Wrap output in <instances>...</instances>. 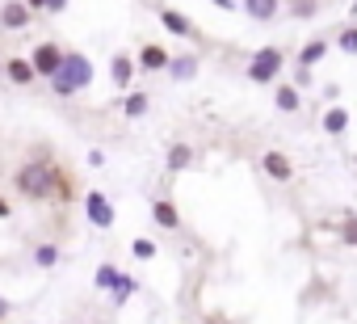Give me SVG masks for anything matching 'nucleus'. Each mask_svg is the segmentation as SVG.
I'll return each instance as SVG.
<instances>
[{
	"label": "nucleus",
	"mask_w": 357,
	"mask_h": 324,
	"mask_svg": "<svg viewBox=\"0 0 357 324\" xmlns=\"http://www.w3.org/2000/svg\"><path fill=\"white\" fill-rule=\"evenodd\" d=\"M13 186L26 202H59L72 194L68 173L55 165V152H47V147L30 152V160H22L17 173H13Z\"/></svg>",
	"instance_id": "nucleus-1"
},
{
	"label": "nucleus",
	"mask_w": 357,
	"mask_h": 324,
	"mask_svg": "<svg viewBox=\"0 0 357 324\" xmlns=\"http://www.w3.org/2000/svg\"><path fill=\"white\" fill-rule=\"evenodd\" d=\"M93 84V59L84 51H63L55 76H51V93L55 97H76Z\"/></svg>",
	"instance_id": "nucleus-2"
},
{
	"label": "nucleus",
	"mask_w": 357,
	"mask_h": 324,
	"mask_svg": "<svg viewBox=\"0 0 357 324\" xmlns=\"http://www.w3.org/2000/svg\"><path fill=\"white\" fill-rule=\"evenodd\" d=\"M93 282H97V290H109L118 307H122V303L139 290V282H135L130 274H122L118 265H97V278H93Z\"/></svg>",
	"instance_id": "nucleus-3"
},
{
	"label": "nucleus",
	"mask_w": 357,
	"mask_h": 324,
	"mask_svg": "<svg viewBox=\"0 0 357 324\" xmlns=\"http://www.w3.org/2000/svg\"><path fill=\"white\" fill-rule=\"evenodd\" d=\"M282 64H286L282 47H261V51L252 55V64H248V80H252V84H269V80L282 76Z\"/></svg>",
	"instance_id": "nucleus-4"
},
{
	"label": "nucleus",
	"mask_w": 357,
	"mask_h": 324,
	"mask_svg": "<svg viewBox=\"0 0 357 324\" xmlns=\"http://www.w3.org/2000/svg\"><path fill=\"white\" fill-rule=\"evenodd\" d=\"M26 59L34 64V76L51 80V76H55V68H59V59H63V47H59L55 38H47V43H38V47H34Z\"/></svg>",
	"instance_id": "nucleus-5"
},
{
	"label": "nucleus",
	"mask_w": 357,
	"mask_h": 324,
	"mask_svg": "<svg viewBox=\"0 0 357 324\" xmlns=\"http://www.w3.org/2000/svg\"><path fill=\"white\" fill-rule=\"evenodd\" d=\"M84 219H89L93 228H101V232H105V228H114V219H118V215H114V202H109L101 190H89V194H84Z\"/></svg>",
	"instance_id": "nucleus-6"
},
{
	"label": "nucleus",
	"mask_w": 357,
	"mask_h": 324,
	"mask_svg": "<svg viewBox=\"0 0 357 324\" xmlns=\"http://www.w3.org/2000/svg\"><path fill=\"white\" fill-rule=\"evenodd\" d=\"M30 22H34V13L22 5V0H5V5H0V30L22 34V30H30Z\"/></svg>",
	"instance_id": "nucleus-7"
},
{
	"label": "nucleus",
	"mask_w": 357,
	"mask_h": 324,
	"mask_svg": "<svg viewBox=\"0 0 357 324\" xmlns=\"http://www.w3.org/2000/svg\"><path fill=\"white\" fill-rule=\"evenodd\" d=\"M155 17H160V26H164L172 38H194V34H198L194 22H190L181 9H155Z\"/></svg>",
	"instance_id": "nucleus-8"
},
{
	"label": "nucleus",
	"mask_w": 357,
	"mask_h": 324,
	"mask_svg": "<svg viewBox=\"0 0 357 324\" xmlns=\"http://www.w3.org/2000/svg\"><path fill=\"white\" fill-rule=\"evenodd\" d=\"M5 80L17 84V89H30L38 76H34V64H30L26 55H9V59H5Z\"/></svg>",
	"instance_id": "nucleus-9"
},
{
	"label": "nucleus",
	"mask_w": 357,
	"mask_h": 324,
	"mask_svg": "<svg viewBox=\"0 0 357 324\" xmlns=\"http://www.w3.org/2000/svg\"><path fill=\"white\" fill-rule=\"evenodd\" d=\"M198 55H168V64H164V72L172 76V80H194L198 76Z\"/></svg>",
	"instance_id": "nucleus-10"
},
{
	"label": "nucleus",
	"mask_w": 357,
	"mask_h": 324,
	"mask_svg": "<svg viewBox=\"0 0 357 324\" xmlns=\"http://www.w3.org/2000/svg\"><path fill=\"white\" fill-rule=\"evenodd\" d=\"M109 80H114V89H130V80H135V59H130L126 51H118V55L109 59Z\"/></svg>",
	"instance_id": "nucleus-11"
},
{
	"label": "nucleus",
	"mask_w": 357,
	"mask_h": 324,
	"mask_svg": "<svg viewBox=\"0 0 357 324\" xmlns=\"http://www.w3.org/2000/svg\"><path fill=\"white\" fill-rule=\"evenodd\" d=\"M240 9L252 17V22H273L282 13V0H240Z\"/></svg>",
	"instance_id": "nucleus-12"
},
{
	"label": "nucleus",
	"mask_w": 357,
	"mask_h": 324,
	"mask_svg": "<svg viewBox=\"0 0 357 324\" xmlns=\"http://www.w3.org/2000/svg\"><path fill=\"white\" fill-rule=\"evenodd\" d=\"M151 219H155L164 232H176V228H181V215H176V207H172L168 198H155V202H151Z\"/></svg>",
	"instance_id": "nucleus-13"
},
{
	"label": "nucleus",
	"mask_w": 357,
	"mask_h": 324,
	"mask_svg": "<svg viewBox=\"0 0 357 324\" xmlns=\"http://www.w3.org/2000/svg\"><path fill=\"white\" fill-rule=\"evenodd\" d=\"M261 165H265V173H269L273 182H290V177H294V165H290V160H286L282 152H265Z\"/></svg>",
	"instance_id": "nucleus-14"
},
{
	"label": "nucleus",
	"mask_w": 357,
	"mask_h": 324,
	"mask_svg": "<svg viewBox=\"0 0 357 324\" xmlns=\"http://www.w3.org/2000/svg\"><path fill=\"white\" fill-rule=\"evenodd\" d=\"M143 72H164V64H168V51L160 47V43H147L143 51H139V59H135Z\"/></svg>",
	"instance_id": "nucleus-15"
},
{
	"label": "nucleus",
	"mask_w": 357,
	"mask_h": 324,
	"mask_svg": "<svg viewBox=\"0 0 357 324\" xmlns=\"http://www.w3.org/2000/svg\"><path fill=\"white\" fill-rule=\"evenodd\" d=\"M194 165V147L190 143H172L168 147V173H181V169H190Z\"/></svg>",
	"instance_id": "nucleus-16"
},
{
	"label": "nucleus",
	"mask_w": 357,
	"mask_h": 324,
	"mask_svg": "<svg viewBox=\"0 0 357 324\" xmlns=\"http://www.w3.org/2000/svg\"><path fill=\"white\" fill-rule=\"evenodd\" d=\"M324 55H328V38H311V43L298 51V68H315Z\"/></svg>",
	"instance_id": "nucleus-17"
},
{
	"label": "nucleus",
	"mask_w": 357,
	"mask_h": 324,
	"mask_svg": "<svg viewBox=\"0 0 357 324\" xmlns=\"http://www.w3.org/2000/svg\"><path fill=\"white\" fill-rule=\"evenodd\" d=\"M282 5H286V13L298 17V22H311V17L319 13V0H282Z\"/></svg>",
	"instance_id": "nucleus-18"
},
{
	"label": "nucleus",
	"mask_w": 357,
	"mask_h": 324,
	"mask_svg": "<svg viewBox=\"0 0 357 324\" xmlns=\"http://www.w3.org/2000/svg\"><path fill=\"white\" fill-rule=\"evenodd\" d=\"M298 105H303L298 89H294V84H278V110H282V114H294Z\"/></svg>",
	"instance_id": "nucleus-19"
},
{
	"label": "nucleus",
	"mask_w": 357,
	"mask_h": 324,
	"mask_svg": "<svg viewBox=\"0 0 357 324\" xmlns=\"http://www.w3.org/2000/svg\"><path fill=\"white\" fill-rule=\"evenodd\" d=\"M147 105H151V97H147V93H126L122 114H126V118H143V114H147Z\"/></svg>",
	"instance_id": "nucleus-20"
},
{
	"label": "nucleus",
	"mask_w": 357,
	"mask_h": 324,
	"mask_svg": "<svg viewBox=\"0 0 357 324\" xmlns=\"http://www.w3.org/2000/svg\"><path fill=\"white\" fill-rule=\"evenodd\" d=\"M59 257H63L59 244H38V249H34V265H38V270H55Z\"/></svg>",
	"instance_id": "nucleus-21"
},
{
	"label": "nucleus",
	"mask_w": 357,
	"mask_h": 324,
	"mask_svg": "<svg viewBox=\"0 0 357 324\" xmlns=\"http://www.w3.org/2000/svg\"><path fill=\"white\" fill-rule=\"evenodd\" d=\"M344 126H349V110H340V105H332V110L324 114V131H328V135H340Z\"/></svg>",
	"instance_id": "nucleus-22"
},
{
	"label": "nucleus",
	"mask_w": 357,
	"mask_h": 324,
	"mask_svg": "<svg viewBox=\"0 0 357 324\" xmlns=\"http://www.w3.org/2000/svg\"><path fill=\"white\" fill-rule=\"evenodd\" d=\"M130 253H135L139 261H151V257H155V240H147V236H139V240H130Z\"/></svg>",
	"instance_id": "nucleus-23"
},
{
	"label": "nucleus",
	"mask_w": 357,
	"mask_h": 324,
	"mask_svg": "<svg viewBox=\"0 0 357 324\" xmlns=\"http://www.w3.org/2000/svg\"><path fill=\"white\" fill-rule=\"evenodd\" d=\"M336 47L349 51V55H357V26H344V30L336 34Z\"/></svg>",
	"instance_id": "nucleus-24"
},
{
	"label": "nucleus",
	"mask_w": 357,
	"mask_h": 324,
	"mask_svg": "<svg viewBox=\"0 0 357 324\" xmlns=\"http://www.w3.org/2000/svg\"><path fill=\"white\" fill-rule=\"evenodd\" d=\"M340 240H344V244H357V215H344V223H340Z\"/></svg>",
	"instance_id": "nucleus-25"
},
{
	"label": "nucleus",
	"mask_w": 357,
	"mask_h": 324,
	"mask_svg": "<svg viewBox=\"0 0 357 324\" xmlns=\"http://www.w3.org/2000/svg\"><path fill=\"white\" fill-rule=\"evenodd\" d=\"M72 0H47V13H68Z\"/></svg>",
	"instance_id": "nucleus-26"
},
{
	"label": "nucleus",
	"mask_w": 357,
	"mask_h": 324,
	"mask_svg": "<svg viewBox=\"0 0 357 324\" xmlns=\"http://www.w3.org/2000/svg\"><path fill=\"white\" fill-rule=\"evenodd\" d=\"M22 5H26L30 13H47V0H22Z\"/></svg>",
	"instance_id": "nucleus-27"
},
{
	"label": "nucleus",
	"mask_w": 357,
	"mask_h": 324,
	"mask_svg": "<svg viewBox=\"0 0 357 324\" xmlns=\"http://www.w3.org/2000/svg\"><path fill=\"white\" fill-rule=\"evenodd\" d=\"M9 215H13V207H9V198H5V194H0V219H9Z\"/></svg>",
	"instance_id": "nucleus-28"
},
{
	"label": "nucleus",
	"mask_w": 357,
	"mask_h": 324,
	"mask_svg": "<svg viewBox=\"0 0 357 324\" xmlns=\"http://www.w3.org/2000/svg\"><path fill=\"white\" fill-rule=\"evenodd\" d=\"M211 5H219V9H236V0H211Z\"/></svg>",
	"instance_id": "nucleus-29"
},
{
	"label": "nucleus",
	"mask_w": 357,
	"mask_h": 324,
	"mask_svg": "<svg viewBox=\"0 0 357 324\" xmlns=\"http://www.w3.org/2000/svg\"><path fill=\"white\" fill-rule=\"evenodd\" d=\"M9 316V299H0V320H5Z\"/></svg>",
	"instance_id": "nucleus-30"
},
{
	"label": "nucleus",
	"mask_w": 357,
	"mask_h": 324,
	"mask_svg": "<svg viewBox=\"0 0 357 324\" xmlns=\"http://www.w3.org/2000/svg\"><path fill=\"white\" fill-rule=\"evenodd\" d=\"M0 80H5V59H0Z\"/></svg>",
	"instance_id": "nucleus-31"
},
{
	"label": "nucleus",
	"mask_w": 357,
	"mask_h": 324,
	"mask_svg": "<svg viewBox=\"0 0 357 324\" xmlns=\"http://www.w3.org/2000/svg\"><path fill=\"white\" fill-rule=\"evenodd\" d=\"M353 13H357V0H353Z\"/></svg>",
	"instance_id": "nucleus-32"
}]
</instances>
